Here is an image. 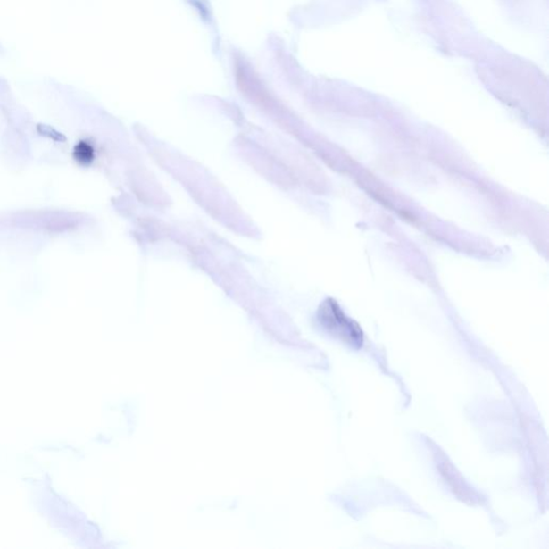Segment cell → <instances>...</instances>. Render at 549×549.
<instances>
[{
  "label": "cell",
  "mask_w": 549,
  "mask_h": 549,
  "mask_svg": "<svg viewBox=\"0 0 549 549\" xmlns=\"http://www.w3.org/2000/svg\"><path fill=\"white\" fill-rule=\"evenodd\" d=\"M319 320L329 334L344 341L352 348L359 349L364 343V335L359 324L346 317L337 303L332 300L325 302L320 309Z\"/></svg>",
  "instance_id": "obj_1"
},
{
  "label": "cell",
  "mask_w": 549,
  "mask_h": 549,
  "mask_svg": "<svg viewBox=\"0 0 549 549\" xmlns=\"http://www.w3.org/2000/svg\"><path fill=\"white\" fill-rule=\"evenodd\" d=\"M76 154L77 158L79 159V162L85 163L92 162L94 158L93 148L90 147L87 143L79 144V146L77 147Z\"/></svg>",
  "instance_id": "obj_2"
}]
</instances>
